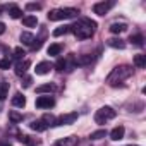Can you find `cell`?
<instances>
[{
  "label": "cell",
  "mask_w": 146,
  "mask_h": 146,
  "mask_svg": "<svg viewBox=\"0 0 146 146\" xmlns=\"http://www.w3.org/2000/svg\"><path fill=\"white\" fill-rule=\"evenodd\" d=\"M70 28H72V33L76 35L78 40H88V38H91V36L95 35V31H96V23L91 21V19H88V17H83V19H79L76 24H72Z\"/></svg>",
  "instance_id": "1"
},
{
  "label": "cell",
  "mask_w": 146,
  "mask_h": 146,
  "mask_svg": "<svg viewBox=\"0 0 146 146\" xmlns=\"http://www.w3.org/2000/svg\"><path fill=\"white\" fill-rule=\"evenodd\" d=\"M132 76V67L131 65H117V67H113L112 69V72L107 76V84H110V86H119V84H122L125 79H129Z\"/></svg>",
  "instance_id": "2"
},
{
  "label": "cell",
  "mask_w": 146,
  "mask_h": 146,
  "mask_svg": "<svg viewBox=\"0 0 146 146\" xmlns=\"http://www.w3.org/2000/svg\"><path fill=\"white\" fill-rule=\"evenodd\" d=\"M79 14L78 9L74 7H65V9H53L48 12V19L50 21H64V19H70V17H76Z\"/></svg>",
  "instance_id": "3"
},
{
  "label": "cell",
  "mask_w": 146,
  "mask_h": 146,
  "mask_svg": "<svg viewBox=\"0 0 146 146\" xmlns=\"http://www.w3.org/2000/svg\"><path fill=\"white\" fill-rule=\"evenodd\" d=\"M115 115H117V112L112 107H102L95 112V122L96 124H107L108 120L115 119Z\"/></svg>",
  "instance_id": "4"
},
{
  "label": "cell",
  "mask_w": 146,
  "mask_h": 146,
  "mask_svg": "<svg viewBox=\"0 0 146 146\" xmlns=\"http://www.w3.org/2000/svg\"><path fill=\"white\" fill-rule=\"evenodd\" d=\"M78 112H70V113H62L58 119H57V125H70L78 120Z\"/></svg>",
  "instance_id": "5"
},
{
  "label": "cell",
  "mask_w": 146,
  "mask_h": 146,
  "mask_svg": "<svg viewBox=\"0 0 146 146\" xmlns=\"http://www.w3.org/2000/svg\"><path fill=\"white\" fill-rule=\"evenodd\" d=\"M35 105H36V108H52L55 105V100H53V96L45 95V96H38Z\"/></svg>",
  "instance_id": "6"
},
{
  "label": "cell",
  "mask_w": 146,
  "mask_h": 146,
  "mask_svg": "<svg viewBox=\"0 0 146 146\" xmlns=\"http://www.w3.org/2000/svg\"><path fill=\"white\" fill-rule=\"evenodd\" d=\"M113 5H115V2H98V4L93 5V12L98 14V16H105Z\"/></svg>",
  "instance_id": "7"
},
{
  "label": "cell",
  "mask_w": 146,
  "mask_h": 146,
  "mask_svg": "<svg viewBox=\"0 0 146 146\" xmlns=\"http://www.w3.org/2000/svg\"><path fill=\"white\" fill-rule=\"evenodd\" d=\"M53 65L50 64V62H40L38 65H36V69H35V72H36V74L38 76H45V74H48V72H50V69H52Z\"/></svg>",
  "instance_id": "8"
},
{
  "label": "cell",
  "mask_w": 146,
  "mask_h": 146,
  "mask_svg": "<svg viewBox=\"0 0 146 146\" xmlns=\"http://www.w3.org/2000/svg\"><path fill=\"white\" fill-rule=\"evenodd\" d=\"M29 67H31V62H29V60H19V62L16 64V74H17V76L26 74Z\"/></svg>",
  "instance_id": "9"
},
{
  "label": "cell",
  "mask_w": 146,
  "mask_h": 146,
  "mask_svg": "<svg viewBox=\"0 0 146 146\" xmlns=\"http://www.w3.org/2000/svg\"><path fill=\"white\" fill-rule=\"evenodd\" d=\"M124 134H125V129L122 125H117L110 131V139L112 141H120V139H124Z\"/></svg>",
  "instance_id": "10"
},
{
  "label": "cell",
  "mask_w": 146,
  "mask_h": 146,
  "mask_svg": "<svg viewBox=\"0 0 146 146\" xmlns=\"http://www.w3.org/2000/svg\"><path fill=\"white\" fill-rule=\"evenodd\" d=\"M107 45L110 48H117V50H124L125 48V41L122 38H110V40H107Z\"/></svg>",
  "instance_id": "11"
},
{
  "label": "cell",
  "mask_w": 146,
  "mask_h": 146,
  "mask_svg": "<svg viewBox=\"0 0 146 146\" xmlns=\"http://www.w3.org/2000/svg\"><path fill=\"white\" fill-rule=\"evenodd\" d=\"M76 144H78V137L76 136H67V137L57 141L53 146H76Z\"/></svg>",
  "instance_id": "12"
},
{
  "label": "cell",
  "mask_w": 146,
  "mask_h": 146,
  "mask_svg": "<svg viewBox=\"0 0 146 146\" xmlns=\"http://www.w3.org/2000/svg\"><path fill=\"white\" fill-rule=\"evenodd\" d=\"M12 105L17 107V108H24V107H26V96H24L23 93H16V95L12 96Z\"/></svg>",
  "instance_id": "13"
},
{
  "label": "cell",
  "mask_w": 146,
  "mask_h": 146,
  "mask_svg": "<svg viewBox=\"0 0 146 146\" xmlns=\"http://www.w3.org/2000/svg\"><path fill=\"white\" fill-rule=\"evenodd\" d=\"M55 90H57V86H55L53 83H45V84H40V86L36 88V93H40V95H41V93H48V95H50V93H53Z\"/></svg>",
  "instance_id": "14"
},
{
  "label": "cell",
  "mask_w": 146,
  "mask_h": 146,
  "mask_svg": "<svg viewBox=\"0 0 146 146\" xmlns=\"http://www.w3.org/2000/svg\"><path fill=\"white\" fill-rule=\"evenodd\" d=\"M17 139H19L21 143H24L26 146H38V144H40L38 139H35V137H31V136H28V134H19Z\"/></svg>",
  "instance_id": "15"
},
{
  "label": "cell",
  "mask_w": 146,
  "mask_h": 146,
  "mask_svg": "<svg viewBox=\"0 0 146 146\" xmlns=\"http://www.w3.org/2000/svg\"><path fill=\"white\" fill-rule=\"evenodd\" d=\"M110 33H113V35H120V33H124L125 29H127V24H124V23H113V24H110Z\"/></svg>",
  "instance_id": "16"
},
{
  "label": "cell",
  "mask_w": 146,
  "mask_h": 146,
  "mask_svg": "<svg viewBox=\"0 0 146 146\" xmlns=\"http://www.w3.org/2000/svg\"><path fill=\"white\" fill-rule=\"evenodd\" d=\"M23 24H24L26 28H35V26L38 24V17H36V16H31V14H29V16H24V17H23Z\"/></svg>",
  "instance_id": "17"
},
{
  "label": "cell",
  "mask_w": 146,
  "mask_h": 146,
  "mask_svg": "<svg viewBox=\"0 0 146 146\" xmlns=\"http://www.w3.org/2000/svg\"><path fill=\"white\" fill-rule=\"evenodd\" d=\"M41 122H43L46 127H55V125H57V119H55L52 113H45V115L41 117Z\"/></svg>",
  "instance_id": "18"
},
{
  "label": "cell",
  "mask_w": 146,
  "mask_h": 146,
  "mask_svg": "<svg viewBox=\"0 0 146 146\" xmlns=\"http://www.w3.org/2000/svg\"><path fill=\"white\" fill-rule=\"evenodd\" d=\"M67 33H72V28H70L69 24L58 26L57 29H53V36H55V38H57V36H62V35H67Z\"/></svg>",
  "instance_id": "19"
},
{
  "label": "cell",
  "mask_w": 146,
  "mask_h": 146,
  "mask_svg": "<svg viewBox=\"0 0 146 146\" xmlns=\"http://www.w3.org/2000/svg\"><path fill=\"white\" fill-rule=\"evenodd\" d=\"M134 65H136L137 69H143V67H146V55H143V53H137V55H134Z\"/></svg>",
  "instance_id": "20"
},
{
  "label": "cell",
  "mask_w": 146,
  "mask_h": 146,
  "mask_svg": "<svg viewBox=\"0 0 146 146\" xmlns=\"http://www.w3.org/2000/svg\"><path fill=\"white\" fill-rule=\"evenodd\" d=\"M29 127H31L33 131H36V132H43V131H46V129H48V127L41 122V119H40V120H33V122L29 124Z\"/></svg>",
  "instance_id": "21"
},
{
  "label": "cell",
  "mask_w": 146,
  "mask_h": 146,
  "mask_svg": "<svg viewBox=\"0 0 146 146\" xmlns=\"http://www.w3.org/2000/svg\"><path fill=\"white\" fill-rule=\"evenodd\" d=\"M48 55L50 57H57V55H60V52H62V45H58V43H53V45H50L48 46Z\"/></svg>",
  "instance_id": "22"
},
{
  "label": "cell",
  "mask_w": 146,
  "mask_h": 146,
  "mask_svg": "<svg viewBox=\"0 0 146 146\" xmlns=\"http://www.w3.org/2000/svg\"><path fill=\"white\" fill-rule=\"evenodd\" d=\"M93 60H95L93 55H81L79 58H76V64H78V65H88V64H91Z\"/></svg>",
  "instance_id": "23"
},
{
  "label": "cell",
  "mask_w": 146,
  "mask_h": 146,
  "mask_svg": "<svg viewBox=\"0 0 146 146\" xmlns=\"http://www.w3.org/2000/svg\"><path fill=\"white\" fill-rule=\"evenodd\" d=\"M9 16H11L12 19H19V17L23 16V11H21L17 5H11V7H9Z\"/></svg>",
  "instance_id": "24"
},
{
  "label": "cell",
  "mask_w": 146,
  "mask_h": 146,
  "mask_svg": "<svg viewBox=\"0 0 146 146\" xmlns=\"http://www.w3.org/2000/svg\"><path fill=\"white\" fill-rule=\"evenodd\" d=\"M9 119H11V122L12 124H17V122H23V113H19V112H16V110H11L9 112Z\"/></svg>",
  "instance_id": "25"
},
{
  "label": "cell",
  "mask_w": 146,
  "mask_h": 146,
  "mask_svg": "<svg viewBox=\"0 0 146 146\" xmlns=\"http://www.w3.org/2000/svg\"><path fill=\"white\" fill-rule=\"evenodd\" d=\"M33 40H35V36L31 35V33H21V41H23V45H28V46H31V43H33Z\"/></svg>",
  "instance_id": "26"
},
{
  "label": "cell",
  "mask_w": 146,
  "mask_h": 146,
  "mask_svg": "<svg viewBox=\"0 0 146 146\" xmlns=\"http://www.w3.org/2000/svg\"><path fill=\"white\" fill-rule=\"evenodd\" d=\"M129 41H131L132 45H136V46H143V43H144V38H143V35H131Z\"/></svg>",
  "instance_id": "27"
},
{
  "label": "cell",
  "mask_w": 146,
  "mask_h": 146,
  "mask_svg": "<svg viewBox=\"0 0 146 146\" xmlns=\"http://www.w3.org/2000/svg\"><path fill=\"white\" fill-rule=\"evenodd\" d=\"M9 93V83H0V100H5Z\"/></svg>",
  "instance_id": "28"
},
{
  "label": "cell",
  "mask_w": 146,
  "mask_h": 146,
  "mask_svg": "<svg viewBox=\"0 0 146 146\" xmlns=\"http://www.w3.org/2000/svg\"><path fill=\"white\" fill-rule=\"evenodd\" d=\"M105 136H107V131H105V129H100V131H95V132H91L90 139L96 141V139H102V137H105Z\"/></svg>",
  "instance_id": "29"
},
{
  "label": "cell",
  "mask_w": 146,
  "mask_h": 146,
  "mask_svg": "<svg viewBox=\"0 0 146 146\" xmlns=\"http://www.w3.org/2000/svg\"><path fill=\"white\" fill-rule=\"evenodd\" d=\"M41 45H43V40L41 38H36V40H33V43H31V52H38L40 48H41Z\"/></svg>",
  "instance_id": "30"
},
{
  "label": "cell",
  "mask_w": 146,
  "mask_h": 146,
  "mask_svg": "<svg viewBox=\"0 0 146 146\" xmlns=\"http://www.w3.org/2000/svg\"><path fill=\"white\" fill-rule=\"evenodd\" d=\"M12 65V60L7 57V58H2V60H0V69H2V70H7L9 67Z\"/></svg>",
  "instance_id": "31"
},
{
  "label": "cell",
  "mask_w": 146,
  "mask_h": 146,
  "mask_svg": "<svg viewBox=\"0 0 146 146\" xmlns=\"http://www.w3.org/2000/svg\"><path fill=\"white\" fill-rule=\"evenodd\" d=\"M26 55V52L21 48V46H17L16 50H14V58H17V60H23V57Z\"/></svg>",
  "instance_id": "32"
},
{
  "label": "cell",
  "mask_w": 146,
  "mask_h": 146,
  "mask_svg": "<svg viewBox=\"0 0 146 146\" xmlns=\"http://www.w3.org/2000/svg\"><path fill=\"white\" fill-rule=\"evenodd\" d=\"M55 69H57L58 72H64V70H65V58H58L57 64H55Z\"/></svg>",
  "instance_id": "33"
},
{
  "label": "cell",
  "mask_w": 146,
  "mask_h": 146,
  "mask_svg": "<svg viewBox=\"0 0 146 146\" xmlns=\"http://www.w3.org/2000/svg\"><path fill=\"white\" fill-rule=\"evenodd\" d=\"M41 7H43L41 4H33V2H31V4H26V11H31V12H33V11H40Z\"/></svg>",
  "instance_id": "34"
},
{
  "label": "cell",
  "mask_w": 146,
  "mask_h": 146,
  "mask_svg": "<svg viewBox=\"0 0 146 146\" xmlns=\"http://www.w3.org/2000/svg\"><path fill=\"white\" fill-rule=\"evenodd\" d=\"M31 83H33V78H31V76H26V78L23 79V83H21V84H23V88H29V86H31Z\"/></svg>",
  "instance_id": "35"
},
{
  "label": "cell",
  "mask_w": 146,
  "mask_h": 146,
  "mask_svg": "<svg viewBox=\"0 0 146 146\" xmlns=\"http://www.w3.org/2000/svg\"><path fill=\"white\" fill-rule=\"evenodd\" d=\"M4 33H5V24L0 23V35H4Z\"/></svg>",
  "instance_id": "36"
},
{
  "label": "cell",
  "mask_w": 146,
  "mask_h": 146,
  "mask_svg": "<svg viewBox=\"0 0 146 146\" xmlns=\"http://www.w3.org/2000/svg\"><path fill=\"white\" fill-rule=\"evenodd\" d=\"M129 146H137V144H129Z\"/></svg>",
  "instance_id": "37"
}]
</instances>
